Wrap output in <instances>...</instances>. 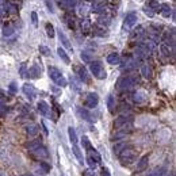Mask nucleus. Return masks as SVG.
<instances>
[{
  "label": "nucleus",
  "instance_id": "32",
  "mask_svg": "<svg viewBox=\"0 0 176 176\" xmlns=\"http://www.w3.org/2000/svg\"><path fill=\"white\" fill-rule=\"evenodd\" d=\"M83 145H84V148H86L87 150L92 149V146H91V142H90V140H88L87 137H83Z\"/></svg>",
  "mask_w": 176,
  "mask_h": 176
},
{
  "label": "nucleus",
  "instance_id": "33",
  "mask_svg": "<svg viewBox=\"0 0 176 176\" xmlns=\"http://www.w3.org/2000/svg\"><path fill=\"white\" fill-rule=\"evenodd\" d=\"M87 162H88V165L91 167V169H95V168H96V165H98V162L95 160H92L90 156H88V158H87Z\"/></svg>",
  "mask_w": 176,
  "mask_h": 176
},
{
  "label": "nucleus",
  "instance_id": "18",
  "mask_svg": "<svg viewBox=\"0 0 176 176\" xmlns=\"http://www.w3.org/2000/svg\"><path fill=\"white\" fill-rule=\"evenodd\" d=\"M57 53H58V56L61 57V60L64 61V62L65 64H69L70 62V60H69V56H68L66 54V52L65 50L62 49V47H58V49H57Z\"/></svg>",
  "mask_w": 176,
  "mask_h": 176
},
{
  "label": "nucleus",
  "instance_id": "1",
  "mask_svg": "<svg viewBox=\"0 0 176 176\" xmlns=\"http://www.w3.org/2000/svg\"><path fill=\"white\" fill-rule=\"evenodd\" d=\"M47 72H49V76H50V79H52L54 83L57 84V86H60V87H65L66 86V80H65V77L62 76V73L60 72L57 68H54V66H49V69H47Z\"/></svg>",
  "mask_w": 176,
  "mask_h": 176
},
{
  "label": "nucleus",
  "instance_id": "17",
  "mask_svg": "<svg viewBox=\"0 0 176 176\" xmlns=\"http://www.w3.org/2000/svg\"><path fill=\"white\" fill-rule=\"evenodd\" d=\"M88 156H90L91 158H92V160H95L98 162V164H99V162L102 161V157H100V154L98 153V150H95V149L92 148V149H90V150H88Z\"/></svg>",
  "mask_w": 176,
  "mask_h": 176
},
{
  "label": "nucleus",
  "instance_id": "45",
  "mask_svg": "<svg viewBox=\"0 0 176 176\" xmlns=\"http://www.w3.org/2000/svg\"><path fill=\"white\" fill-rule=\"evenodd\" d=\"M0 176H4V175H3V174H2V172H0Z\"/></svg>",
  "mask_w": 176,
  "mask_h": 176
},
{
  "label": "nucleus",
  "instance_id": "11",
  "mask_svg": "<svg viewBox=\"0 0 176 176\" xmlns=\"http://www.w3.org/2000/svg\"><path fill=\"white\" fill-rule=\"evenodd\" d=\"M38 110H39V113L42 114V115H50V107H49V104L46 103V102H43V100H41L38 102Z\"/></svg>",
  "mask_w": 176,
  "mask_h": 176
},
{
  "label": "nucleus",
  "instance_id": "20",
  "mask_svg": "<svg viewBox=\"0 0 176 176\" xmlns=\"http://www.w3.org/2000/svg\"><path fill=\"white\" fill-rule=\"evenodd\" d=\"M73 153H74V156H76L77 160H79L80 164H83V162H84V160H83V153H81V150L79 149V146H77V144L73 145Z\"/></svg>",
  "mask_w": 176,
  "mask_h": 176
},
{
  "label": "nucleus",
  "instance_id": "16",
  "mask_svg": "<svg viewBox=\"0 0 176 176\" xmlns=\"http://www.w3.org/2000/svg\"><path fill=\"white\" fill-rule=\"evenodd\" d=\"M29 74L30 77H34V79H37V77H39V74H41V69L38 68V65H33L31 68H30V70H29Z\"/></svg>",
  "mask_w": 176,
  "mask_h": 176
},
{
  "label": "nucleus",
  "instance_id": "4",
  "mask_svg": "<svg viewBox=\"0 0 176 176\" xmlns=\"http://www.w3.org/2000/svg\"><path fill=\"white\" fill-rule=\"evenodd\" d=\"M137 79L133 76H126V77H122V79H119V81H118V87L121 88V90H127V88L133 87L135 83H137Z\"/></svg>",
  "mask_w": 176,
  "mask_h": 176
},
{
  "label": "nucleus",
  "instance_id": "19",
  "mask_svg": "<svg viewBox=\"0 0 176 176\" xmlns=\"http://www.w3.org/2000/svg\"><path fill=\"white\" fill-rule=\"evenodd\" d=\"M141 74L145 79H152V68L148 65H144L141 68Z\"/></svg>",
  "mask_w": 176,
  "mask_h": 176
},
{
  "label": "nucleus",
  "instance_id": "47",
  "mask_svg": "<svg viewBox=\"0 0 176 176\" xmlns=\"http://www.w3.org/2000/svg\"><path fill=\"white\" fill-rule=\"evenodd\" d=\"M100 2H104V0H100Z\"/></svg>",
  "mask_w": 176,
  "mask_h": 176
},
{
  "label": "nucleus",
  "instance_id": "37",
  "mask_svg": "<svg viewBox=\"0 0 176 176\" xmlns=\"http://www.w3.org/2000/svg\"><path fill=\"white\" fill-rule=\"evenodd\" d=\"M20 76L22 77H26L27 73H26V65L25 64H22V66H20Z\"/></svg>",
  "mask_w": 176,
  "mask_h": 176
},
{
  "label": "nucleus",
  "instance_id": "15",
  "mask_svg": "<svg viewBox=\"0 0 176 176\" xmlns=\"http://www.w3.org/2000/svg\"><path fill=\"white\" fill-rule=\"evenodd\" d=\"M148 161H149L148 156H144V157H141V160L138 161V164H137V171H144V169L148 167Z\"/></svg>",
  "mask_w": 176,
  "mask_h": 176
},
{
  "label": "nucleus",
  "instance_id": "42",
  "mask_svg": "<svg viewBox=\"0 0 176 176\" xmlns=\"http://www.w3.org/2000/svg\"><path fill=\"white\" fill-rule=\"evenodd\" d=\"M81 58H84V61H91V57L87 53H81Z\"/></svg>",
  "mask_w": 176,
  "mask_h": 176
},
{
  "label": "nucleus",
  "instance_id": "35",
  "mask_svg": "<svg viewBox=\"0 0 176 176\" xmlns=\"http://www.w3.org/2000/svg\"><path fill=\"white\" fill-rule=\"evenodd\" d=\"M92 11L94 12H102V11H104V6L103 4H96L95 7H92Z\"/></svg>",
  "mask_w": 176,
  "mask_h": 176
},
{
  "label": "nucleus",
  "instance_id": "9",
  "mask_svg": "<svg viewBox=\"0 0 176 176\" xmlns=\"http://www.w3.org/2000/svg\"><path fill=\"white\" fill-rule=\"evenodd\" d=\"M33 154H35L37 157H41V158H47L49 157V152L46 150V148H43L42 145H39V146H37L35 149H33Z\"/></svg>",
  "mask_w": 176,
  "mask_h": 176
},
{
  "label": "nucleus",
  "instance_id": "3",
  "mask_svg": "<svg viewBox=\"0 0 176 176\" xmlns=\"http://www.w3.org/2000/svg\"><path fill=\"white\" fill-rule=\"evenodd\" d=\"M91 72L96 79H106V70H104V66L100 61H94L91 62Z\"/></svg>",
  "mask_w": 176,
  "mask_h": 176
},
{
  "label": "nucleus",
  "instance_id": "10",
  "mask_svg": "<svg viewBox=\"0 0 176 176\" xmlns=\"http://www.w3.org/2000/svg\"><path fill=\"white\" fill-rule=\"evenodd\" d=\"M22 91L29 99H33L34 95H35V90H34V87L31 86V84H23Z\"/></svg>",
  "mask_w": 176,
  "mask_h": 176
},
{
  "label": "nucleus",
  "instance_id": "27",
  "mask_svg": "<svg viewBox=\"0 0 176 176\" xmlns=\"http://www.w3.org/2000/svg\"><path fill=\"white\" fill-rule=\"evenodd\" d=\"M134 100L137 102V103H142V102L145 100L144 94H142V92H137V94H134Z\"/></svg>",
  "mask_w": 176,
  "mask_h": 176
},
{
  "label": "nucleus",
  "instance_id": "13",
  "mask_svg": "<svg viewBox=\"0 0 176 176\" xmlns=\"http://www.w3.org/2000/svg\"><path fill=\"white\" fill-rule=\"evenodd\" d=\"M58 37H60V41H61V42H62V45L65 46L68 50H70V52H72V45H70V43H69V41H68V38L65 37V34H64L62 31H61V30L58 31Z\"/></svg>",
  "mask_w": 176,
  "mask_h": 176
},
{
  "label": "nucleus",
  "instance_id": "5",
  "mask_svg": "<svg viewBox=\"0 0 176 176\" xmlns=\"http://www.w3.org/2000/svg\"><path fill=\"white\" fill-rule=\"evenodd\" d=\"M74 72H76V74L80 77L81 81H84V83H90V76H88L87 69L83 65H76L74 66Z\"/></svg>",
  "mask_w": 176,
  "mask_h": 176
},
{
  "label": "nucleus",
  "instance_id": "44",
  "mask_svg": "<svg viewBox=\"0 0 176 176\" xmlns=\"http://www.w3.org/2000/svg\"><path fill=\"white\" fill-rule=\"evenodd\" d=\"M10 90H11L12 92H15V84H14V83L11 84V86H10Z\"/></svg>",
  "mask_w": 176,
  "mask_h": 176
},
{
  "label": "nucleus",
  "instance_id": "31",
  "mask_svg": "<svg viewBox=\"0 0 176 176\" xmlns=\"http://www.w3.org/2000/svg\"><path fill=\"white\" fill-rule=\"evenodd\" d=\"M171 52H172V50L171 49H169V46L168 45H162L161 46V53L162 54H164V56H169V54H171Z\"/></svg>",
  "mask_w": 176,
  "mask_h": 176
},
{
  "label": "nucleus",
  "instance_id": "25",
  "mask_svg": "<svg viewBox=\"0 0 176 176\" xmlns=\"http://www.w3.org/2000/svg\"><path fill=\"white\" fill-rule=\"evenodd\" d=\"M46 33H47V35H49V38H54L56 33H54V27L52 23H46Z\"/></svg>",
  "mask_w": 176,
  "mask_h": 176
},
{
  "label": "nucleus",
  "instance_id": "23",
  "mask_svg": "<svg viewBox=\"0 0 176 176\" xmlns=\"http://www.w3.org/2000/svg\"><path fill=\"white\" fill-rule=\"evenodd\" d=\"M160 3L158 2H156V0H150V2L148 3V7L152 10V11H154V12H157V11H160Z\"/></svg>",
  "mask_w": 176,
  "mask_h": 176
},
{
  "label": "nucleus",
  "instance_id": "2",
  "mask_svg": "<svg viewBox=\"0 0 176 176\" xmlns=\"http://www.w3.org/2000/svg\"><path fill=\"white\" fill-rule=\"evenodd\" d=\"M118 156H119V160L122 161V164H130V162H133L134 158H135V152L131 148L125 146L119 153H118Z\"/></svg>",
  "mask_w": 176,
  "mask_h": 176
},
{
  "label": "nucleus",
  "instance_id": "46",
  "mask_svg": "<svg viewBox=\"0 0 176 176\" xmlns=\"http://www.w3.org/2000/svg\"><path fill=\"white\" fill-rule=\"evenodd\" d=\"M25 176H33V175H25Z\"/></svg>",
  "mask_w": 176,
  "mask_h": 176
},
{
  "label": "nucleus",
  "instance_id": "12",
  "mask_svg": "<svg viewBox=\"0 0 176 176\" xmlns=\"http://www.w3.org/2000/svg\"><path fill=\"white\" fill-rule=\"evenodd\" d=\"M121 61V57L118 53H110L107 56V62L111 64V65H117V64H119Z\"/></svg>",
  "mask_w": 176,
  "mask_h": 176
},
{
  "label": "nucleus",
  "instance_id": "43",
  "mask_svg": "<svg viewBox=\"0 0 176 176\" xmlns=\"http://www.w3.org/2000/svg\"><path fill=\"white\" fill-rule=\"evenodd\" d=\"M41 167H42L43 169H45L46 172H49V171H50V167H49V165H47V164H45V162H41Z\"/></svg>",
  "mask_w": 176,
  "mask_h": 176
},
{
  "label": "nucleus",
  "instance_id": "8",
  "mask_svg": "<svg viewBox=\"0 0 176 176\" xmlns=\"http://www.w3.org/2000/svg\"><path fill=\"white\" fill-rule=\"evenodd\" d=\"M135 23H137V14L135 12H129L125 18V27L126 29H131Z\"/></svg>",
  "mask_w": 176,
  "mask_h": 176
},
{
  "label": "nucleus",
  "instance_id": "6",
  "mask_svg": "<svg viewBox=\"0 0 176 176\" xmlns=\"http://www.w3.org/2000/svg\"><path fill=\"white\" fill-rule=\"evenodd\" d=\"M98 102H99V96L95 92H90L86 98V106L90 108H94L98 106Z\"/></svg>",
  "mask_w": 176,
  "mask_h": 176
},
{
  "label": "nucleus",
  "instance_id": "30",
  "mask_svg": "<svg viewBox=\"0 0 176 176\" xmlns=\"http://www.w3.org/2000/svg\"><path fill=\"white\" fill-rule=\"evenodd\" d=\"M164 175V169L162 168H157V169H154L153 172H150L148 176H162Z\"/></svg>",
  "mask_w": 176,
  "mask_h": 176
},
{
  "label": "nucleus",
  "instance_id": "29",
  "mask_svg": "<svg viewBox=\"0 0 176 176\" xmlns=\"http://www.w3.org/2000/svg\"><path fill=\"white\" fill-rule=\"evenodd\" d=\"M39 145H41L39 141H31V142L27 144V149H29V150H33V149H35L37 146H39Z\"/></svg>",
  "mask_w": 176,
  "mask_h": 176
},
{
  "label": "nucleus",
  "instance_id": "39",
  "mask_svg": "<svg viewBox=\"0 0 176 176\" xmlns=\"http://www.w3.org/2000/svg\"><path fill=\"white\" fill-rule=\"evenodd\" d=\"M45 2H46V7H47V10H49L50 12H53V11H54V8H53L52 2H50V0H45Z\"/></svg>",
  "mask_w": 176,
  "mask_h": 176
},
{
  "label": "nucleus",
  "instance_id": "22",
  "mask_svg": "<svg viewBox=\"0 0 176 176\" xmlns=\"http://www.w3.org/2000/svg\"><path fill=\"white\" fill-rule=\"evenodd\" d=\"M68 134H69V140H70V142H72L73 145L77 144V135H76V131H74L73 127H69V129H68Z\"/></svg>",
  "mask_w": 176,
  "mask_h": 176
},
{
  "label": "nucleus",
  "instance_id": "14",
  "mask_svg": "<svg viewBox=\"0 0 176 176\" xmlns=\"http://www.w3.org/2000/svg\"><path fill=\"white\" fill-rule=\"evenodd\" d=\"M161 14L164 18H169V15H171V12H172V10H171V7H169L168 4H161L160 6V11H158Z\"/></svg>",
  "mask_w": 176,
  "mask_h": 176
},
{
  "label": "nucleus",
  "instance_id": "38",
  "mask_svg": "<svg viewBox=\"0 0 176 176\" xmlns=\"http://www.w3.org/2000/svg\"><path fill=\"white\" fill-rule=\"evenodd\" d=\"M83 176H95V174L92 169H86V171H83Z\"/></svg>",
  "mask_w": 176,
  "mask_h": 176
},
{
  "label": "nucleus",
  "instance_id": "21",
  "mask_svg": "<svg viewBox=\"0 0 176 176\" xmlns=\"http://www.w3.org/2000/svg\"><path fill=\"white\" fill-rule=\"evenodd\" d=\"M107 107H108V110H110V113H114V111H115V99H114L113 95H108V98H107Z\"/></svg>",
  "mask_w": 176,
  "mask_h": 176
},
{
  "label": "nucleus",
  "instance_id": "40",
  "mask_svg": "<svg viewBox=\"0 0 176 176\" xmlns=\"http://www.w3.org/2000/svg\"><path fill=\"white\" fill-rule=\"evenodd\" d=\"M31 20L34 25H37L38 23V18H37V12H31Z\"/></svg>",
  "mask_w": 176,
  "mask_h": 176
},
{
  "label": "nucleus",
  "instance_id": "36",
  "mask_svg": "<svg viewBox=\"0 0 176 176\" xmlns=\"http://www.w3.org/2000/svg\"><path fill=\"white\" fill-rule=\"evenodd\" d=\"M144 12L146 14V15L149 16V18H152V16L154 15V11H152V10L149 8V7H145V8H144Z\"/></svg>",
  "mask_w": 176,
  "mask_h": 176
},
{
  "label": "nucleus",
  "instance_id": "24",
  "mask_svg": "<svg viewBox=\"0 0 176 176\" xmlns=\"http://www.w3.org/2000/svg\"><path fill=\"white\" fill-rule=\"evenodd\" d=\"M26 131L29 135H35L37 133H38V127L35 126V125H29V126L26 127Z\"/></svg>",
  "mask_w": 176,
  "mask_h": 176
},
{
  "label": "nucleus",
  "instance_id": "34",
  "mask_svg": "<svg viewBox=\"0 0 176 176\" xmlns=\"http://www.w3.org/2000/svg\"><path fill=\"white\" fill-rule=\"evenodd\" d=\"M39 52L43 54V56H49L50 54V49L46 46H39Z\"/></svg>",
  "mask_w": 176,
  "mask_h": 176
},
{
  "label": "nucleus",
  "instance_id": "41",
  "mask_svg": "<svg viewBox=\"0 0 176 176\" xmlns=\"http://www.w3.org/2000/svg\"><path fill=\"white\" fill-rule=\"evenodd\" d=\"M100 176H111V175H110V172H108V169H107V168H103V169H102Z\"/></svg>",
  "mask_w": 176,
  "mask_h": 176
},
{
  "label": "nucleus",
  "instance_id": "26",
  "mask_svg": "<svg viewBox=\"0 0 176 176\" xmlns=\"http://www.w3.org/2000/svg\"><path fill=\"white\" fill-rule=\"evenodd\" d=\"M12 33H14V27L11 25H6L4 27H3V35H4V37L11 35Z\"/></svg>",
  "mask_w": 176,
  "mask_h": 176
},
{
  "label": "nucleus",
  "instance_id": "7",
  "mask_svg": "<svg viewBox=\"0 0 176 176\" xmlns=\"http://www.w3.org/2000/svg\"><path fill=\"white\" fill-rule=\"evenodd\" d=\"M131 123V118L130 117H125V115H121L119 118H117L114 122V126L117 129H121V127H126V125H130Z\"/></svg>",
  "mask_w": 176,
  "mask_h": 176
},
{
  "label": "nucleus",
  "instance_id": "28",
  "mask_svg": "<svg viewBox=\"0 0 176 176\" xmlns=\"http://www.w3.org/2000/svg\"><path fill=\"white\" fill-rule=\"evenodd\" d=\"M90 22L88 20H84L83 23H81V30H83L84 34H88V31H90Z\"/></svg>",
  "mask_w": 176,
  "mask_h": 176
}]
</instances>
